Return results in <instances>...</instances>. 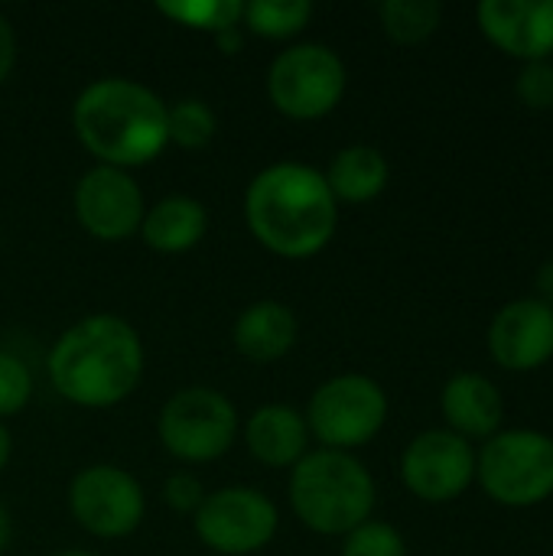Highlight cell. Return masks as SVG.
<instances>
[{"mask_svg": "<svg viewBox=\"0 0 553 556\" xmlns=\"http://www.w3.org/2000/svg\"><path fill=\"white\" fill-rule=\"evenodd\" d=\"M244 218L257 244L287 261L319 254L339 225V202L319 169L306 163H274L244 192Z\"/></svg>", "mask_w": 553, "mask_h": 556, "instance_id": "cell-1", "label": "cell"}, {"mask_svg": "<svg viewBox=\"0 0 553 556\" xmlns=\"http://www.w3.org/2000/svg\"><path fill=\"white\" fill-rule=\"evenodd\" d=\"M143 378L137 329L111 313L85 316L49 352V381L75 407L101 410L127 401Z\"/></svg>", "mask_w": 553, "mask_h": 556, "instance_id": "cell-2", "label": "cell"}, {"mask_svg": "<svg viewBox=\"0 0 553 556\" xmlns=\"http://www.w3.org/2000/svg\"><path fill=\"white\" fill-rule=\"evenodd\" d=\"M72 127L81 147L114 169L153 163L166 147V104L130 78H98L72 104Z\"/></svg>", "mask_w": 553, "mask_h": 556, "instance_id": "cell-3", "label": "cell"}, {"mask_svg": "<svg viewBox=\"0 0 553 556\" xmlns=\"http://www.w3.org/2000/svg\"><path fill=\"white\" fill-rule=\"evenodd\" d=\"M290 505L310 531L345 538L372 521L375 479L352 453L316 450L290 469Z\"/></svg>", "mask_w": 553, "mask_h": 556, "instance_id": "cell-4", "label": "cell"}, {"mask_svg": "<svg viewBox=\"0 0 553 556\" xmlns=\"http://www.w3.org/2000/svg\"><path fill=\"white\" fill-rule=\"evenodd\" d=\"M476 479L505 508H531L553 495V437L505 430L486 440L476 456Z\"/></svg>", "mask_w": 553, "mask_h": 556, "instance_id": "cell-5", "label": "cell"}, {"mask_svg": "<svg viewBox=\"0 0 553 556\" xmlns=\"http://www.w3.org/2000/svg\"><path fill=\"white\" fill-rule=\"evenodd\" d=\"M310 437L323 450L349 453L372 443L388 420V394L368 375H339L316 388L306 407Z\"/></svg>", "mask_w": 553, "mask_h": 556, "instance_id": "cell-6", "label": "cell"}, {"mask_svg": "<svg viewBox=\"0 0 553 556\" xmlns=\"http://www.w3.org/2000/svg\"><path fill=\"white\" fill-rule=\"evenodd\" d=\"M345 62L323 42H300L280 52L267 72L274 108L293 121H319L332 114L345 94Z\"/></svg>", "mask_w": 553, "mask_h": 556, "instance_id": "cell-7", "label": "cell"}, {"mask_svg": "<svg viewBox=\"0 0 553 556\" xmlns=\"http://www.w3.org/2000/svg\"><path fill=\"white\" fill-rule=\"evenodd\" d=\"M156 433L166 453L179 463H212L231 450L238 414L215 388H183L163 404Z\"/></svg>", "mask_w": 553, "mask_h": 556, "instance_id": "cell-8", "label": "cell"}, {"mask_svg": "<svg viewBox=\"0 0 553 556\" xmlns=\"http://www.w3.org/2000/svg\"><path fill=\"white\" fill-rule=\"evenodd\" d=\"M192 525L209 551L225 556H251L274 541L280 515L264 492L231 485L205 495L202 508L192 515Z\"/></svg>", "mask_w": 553, "mask_h": 556, "instance_id": "cell-9", "label": "cell"}, {"mask_svg": "<svg viewBox=\"0 0 553 556\" xmlns=\"http://www.w3.org/2000/svg\"><path fill=\"white\" fill-rule=\"evenodd\" d=\"M68 511L81 531L101 541L127 538L147 515L140 482L121 466H88L68 485Z\"/></svg>", "mask_w": 553, "mask_h": 556, "instance_id": "cell-10", "label": "cell"}, {"mask_svg": "<svg viewBox=\"0 0 553 556\" xmlns=\"http://www.w3.org/2000/svg\"><path fill=\"white\" fill-rule=\"evenodd\" d=\"M401 479L420 502H453L476 482V453L469 440L450 430H427L407 443L401 456Z\"/></svg>", "mask_w": 553, "mask_h": 556, "instance_id": "cell-11", "label": "cell"}, {"mask_svg": "<svg viewBox=\"0 0 553 556\" xmlns=\"http://www.w3.org/2000/svg\"><path fill=\"white\" fill-rule=\"evenodd\" d=\"M75 218L78 225L98 238V241H127L140 231V222L147 215L143 192L130 179L127 169L114 166H95L88 169L75 186Z\"/></svg>", "mask_w": 553, "mask_h": 556, "instance_id": "cell-12", "label": "cell"}, {"mask_svg": "<svg viewBox=\"0 0 553 556\" xmlns=\"http://www.w3.org/2000/svg\"><path fill=\"white\" fill-rule=\"evenodd\" d=\"M489 352L508 371H535L553 358V309L535 296L505 303L489 326Z\"/></svg>", "mask_w": 553, "mask_h": 556, "instance_id": "cell-13", "label": "cell"}, {"mask_svg": "<svg viewBox=\"0 0 553 556\" xmlns=\"http://www.w3.org/2000/svg\"><path fill=\"white\" fill-rule=\"evenodd\" d=\"M476 20L482 36L515 59L544 62L553 55V0H482Z\"/></svg>", "mask_w": 553, "mask_h": 556, "instance_id": "cell-14", "label": "cell"}, {"mask_svg": "<svg viewBox=\"0 0 553 556\" xmlns=\"http://www.w3.org/2000/svg\"><path fill=\"white\" fill-rule=\"evenodd\" d=\"M450 433L463 440H492L505 417V401L499 388L476 371H463L447 381L440 397Z\"/></svg>", "mask_w": 553, "mask_h": 556, "instance_id": "cell-15", "label": "cell"}, {"mask_svg": "<svg viewBox=\"0 0 553 556\" xmlns=\"http://www.w3.org/2000/svg\"><path fill=\"white\" fill-rule=\"evenodd\" d=\"M244 443L257 463L271 469H293L310 450V427L300 410L287 404H267L248 417Z\"/></svg>", "mask_w": 553, "mask_h": 556, "instance_id": "cell-16", "label": "cell"}, {"mask_svg": "<svg viewBox=\"0 0 553 556\" xmlns=\"http://www.w3.org/2000/svg\"><path fill=\"white\" fill-rule=\"evenodd\" d=\"M297 316L287 303L257 300L235 319L231 342L248 362L271 365L297 345Z\"/></svg>", "mask_w": 553, "mask_h": 556, "instance_id": "cell-17", "label": "cell"}, {"mask_svg": "<svg viewBox=\"0 0 553 556\" xmlns=\"http://www.w3.org/2000/svg\"><path fill=\"white\" fill-rule=\"evenodd\" d=\"M209 231V212L199 199L169 195L147 208L140 222V238L160 254H183L196 248Z\"/></svg>", "mask_w": 553, "mask_h": 556, "instance_id": "cell-18", "label": "cell"}, {"mask_svg": "<svg viewBox=\"0 0 553 556\" xmlns=\"http://www.w3.org/2000/svg\"><path fill=\"white\" fill-rule=\"evenodd\" d=\"M323 176H326L336 202L362 205V202H372L385 192L391 169H388V160L378 147L355 143V147L339 150Z\"/></svg>", "mask_w": 553, "mask_h": 556, "instance_id": "cell-19", "label": "cell"}, {"mask_svg": "<svg viewBox=\"0 0 553 556\" xmlns=\"http://www.w3.org/2000/svg\"><path fill=\"white\" fill-rule=\"evenodd\" d=\"M385 33L401 46H417L440 29L443 7L437 0H385L378 7Z\"/></svg>", "mask_w": 553, "mask_h": 556, "instance_id": "cell-20", "label": "cell"}, {"mask_svg": "<svg viewBox=\"0 0 553 556\" xmlns=\"http://www.w3.org/2000/svg\"><path fill=\"white\" fill-rule=\"evenodd\" d=\"M313 20V3L306 0H251L244 3L241 23L267 39H290Z\"/></svg>", "mask_w": 553, "mask_h": 556, "instance_id": "cell-21", "label": "cell"}, {"mask_svg": "<svg viewBox=\"0 0 553 556\" xmlns=\"http://www.w3.org/2000/svg\"><path fill=\"white\" fill-rule=\"evenodd\" d=\"M156 10L179 26L202 29V33H225L235 29L244 16L241 0H173V3H156Z\"/></svg>", "mask_w": 553, "mask_h": 556, "instance_id": "cell-22", "label": "cell"}, {"mask_svg": "<svg viewBox=\"0 0 553 556\" xmlns=\"http://www.w3.org/2000/svg\"><path fill=\"white\" fill-rule=\"evenodd\" d=\"M215 114L199 98H183L176 104H166V137L169 143L183 150H202L215 137Z\"/></svg>", "mask_w": 553, "mask_h": 556, "instance_id": "cell-23", "label": "cell"}, {"mask_svg": "<svg viewBox=\"0 0 553 556\" xmlns=\"http://www.w3.org/2000/svg\"><path fill=\"white\" fill-rule=\"evenodd\" d=\"M342 556H407V544L398 528L385 521H365L345 534Z\"/></svg>", "mask_w": 553, "mask_h": 556, "instance_id": "cell-24", "label": "cell"}, {"mask_svg": "<svg viewBox=\"0 0 553 556\" xmlns=\"http://www.w3.org/2000/svg\"><path fill=\"white\" fill-rule=\"evenodd\" d=\"M29 397H33V381L26 365L16 355L0 352V417L20 414L29 404Z\"/></svg>", "mask_w": 553, "mask_h": 556, "instance_id": "cell-25", "label": "cell"}, {"mask_svg": "<svg viewBox=\"0 0 553 556\" xmlns=\"http://www.w3.org/2000/svg\"><path fill=\"white\" fill-rule=\"evenodd\" d=\"M518 98L531 108V111H551L553 108V62H525V68L518 72Z\"/></svg>", "mask_w": 553, "mask_h": 556, "instance_id": "cell-26", "label": "cell"}, {"mask_svg": "<svg viewBox=\"0 0 553 556\" xmlns=\"http://www.w3.org/2000/svg\"><path fill=\"white\" fill-rule=\"evenodd\" d=\"M163 498L176 515H196L205 502V489L192 472H176L163 485Z\"/></svg>", "mask_w": 553, "mask_h": 556, "instance_id": "cell-27", "label": "cell"}, {"mask_svg": "<svg viewBox=\"0 0 553 556\" xmlns=\"http://www.w3.org/2000/svg\"><path fill=\"white\" fill-rule=\"evenodd\" d=\"M13 62H16V36H13V26L7 23V16L0 13V85L13 72Z\"/></svg>", "mask_w": 553, "mask_h": 556, "instance_id": "cell-28", "label": "cell"}, {"mask_svg": "<svg viewBox=\"0 0 553 556\" xmlns=\"http://www.w3.org/2000/svg\"><path fill=\"white\" fill-rule=\"evenodd\" d=\"M535 300L553 309V261H544L535 274Z\"/></svg>", "mask_w": 553, "mask_h": 556, "instance_id": "cell-29", "label": "cell"}, {"mask_svg": "<svg viewBox=\"0 0 553 556\" xmlns=\"http://www.w3.org/2000/svg\"><path fill=\"white\" fill-rule=\"evenodd\" d=\"M215 42H218V46H222V52H228V55H231V52H238V49H241V33H238V26H235V29L218 33V36H215Z\"/></svg>", "mask_w": 553, "mask_h": 556, "instance_id": "cell-30", "label": "cell"}, {"mask_svg": "<svg viewBox=\"0 0 553 556\" xmlns=\"http://www.w3.org/2000/svg\"><path fill=\"white\" fill-rule=\"evenodd\" d=\"M10 453H13V440H10V430H7L3 420H0V472H3L7 463H10Z\"/></svg>", "mask_w": 553, "mask_h": 556, "instance_id": "cell-31", "label": "cell"}, {"mask_svg": "<svg viewBox=\"0 0 553 556\" xmlns=\"http://www.w3.org/2000/svg\"><path fill=\"white\" fill-rule=\"evenodd\" d=\"M7 544H10V515H7V508L0 502V554L7 551Z\"/></svg>", "mask_w": 553, "mask_h": 556, "instance_id": "cell-32", "label": "cell"}, {"mask_svg": "<svg viewBox=\"0 0 553 556\" xmlns=\"http://www.w3.org/2000/svg\"><path fill=\"white\" fill-rule=\"evenodd\" d=\"M52 556H98V554H88V551H59V554Z\"/></svg>", "mask_w": 553, "mask_h": 556, "instance_id": "cell-33", "label": "cell"}]
</instances>
